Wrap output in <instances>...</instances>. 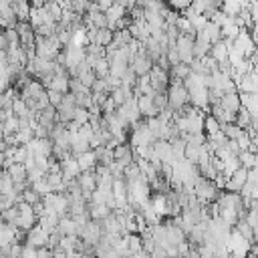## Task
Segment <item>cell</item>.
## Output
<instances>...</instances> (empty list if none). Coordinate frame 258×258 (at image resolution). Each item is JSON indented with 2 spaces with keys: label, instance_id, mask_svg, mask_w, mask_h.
Here are the masks:
<instances>
[{
  "label": "cell",
  "instance_id": "cell-1",
  "mask_svg": "<svg viewBox=\"0 0 258 258\" xmlns=\"http://www.w3.org/2000/svg\"><path fill=\"white\" fill-rule=\"evenodd\" d=\"M166 93H168V107H172L174 111L180 109L182 105L190 103V91L186 89L184 79L172 77V79H170V87H168Z\"/></svg>",
  "mask_w": 258,
  "mask_h": 258
},
{
  "label": "cell",
  "instance_id": "cell-2",
  "mask_svg": "<svg viewBox=\"0 0 258 258\" xmlns=\"http://www.w3.org/2000/svg\"><path fill=\"white\" fill-rule=\"evenodd\" d=\"M194 194L198 196V200L202 204H210V202H216L222 194V190H218V186L214 184V180L210 178H200L196 184H194Z\"/></svg>",
  "mask_w": 258,
  "mask_h": 258
},
{
  "label": "cell",
  "instance_id": "cell-3",
  "mask_svg": "<svg viewBox=\"0 0 258 258\" xmlns=\"http://www.w3.org/2000/svg\"><path fill=\"white\" fill-rule=\"evenodd\" d=\"M150 75V85L154 87V91H168L170 87V71L162 69L160 65L154 63L152 71L148 73Z\"/></svg>",
  "mask_w": 258,
  "mask_h": 258
},
{
  "label": "cell",
  "instance_id": "cell-4",
  "mask_svg": "<svg viewBox=\"0 0 258 258\" xmlns=\"http://www.w3.org/2000/svg\"><path fill=\"white\" fill-rule=\"evenodd\" d=\"M15 29H17V33H19V39H21V45H23V47H27V49L37 47V45H35L37 33H35V27H33L29 21H17Z\"/></svg>",
  "mask_w": 258,
  "mask_h": 258
},
{
  "label": "cell",
  "instance_id": "cell-5",
  "mask_svg": "<svg viewBox=\"0 0 258 258\" xmlns=\"http://www.w3.org/2000/svg\"><path fill=\"white\" fill-rule=\"evenodd\" d=\"M77 182H79V186H81V190H83V196H85L87 200H91V194L97 190V184H99L95 170H83V172H79Z\"/></svg>",
  "mask_w": 258,
  "mask_h": 258
},
{
  "label": "cell",
  "instance_id": "cell-6",
  "mask_svg": "<svg viewBox=\"0 0 258 258\" xmlns=\"http://www.w3.org/2000/svg\"><path fill=\"white\" fill-rule=\"evenodd\" d=\"M194 39L196 37H190V35H180L178 37L176 49H178V55H180L182 63H192V59H194Z\"/></svg>",
  "mask_w": 258,
  "mask_h": 258
},
{
  "label": "cell",
  "instance_id": "cell-7",
  "mask_svg": "<svg viewBox=\"0 0 258 258\" xmlns=\"http://www.w3.org/2000/svg\"><path fill=\"white\" fill-rule=\"evenodd\" d=\"M136 103H138V109H140V113H142L144 117H154V115L160 113L158 107H156L154 101H152V95L140 93V95H136Z\"/></svg>",
  "mask_w": 258,
  "mask_h": 258
},
{
  "label": "cell",
  "instance_id": "cell-8",
  "mask_svg": "<svg viewBox=\"0 0 258 258\" xmlns=\"http://www.w3.org/2000/svg\"><path fill=\"white\" fill-rule=\"evenodd\" d=\"M37 123H39V125L49 127L51 132H53V127H55V123H57V107L47 105L45 109L37 111Z\"/></svg>",
  "mask_w": 258,
  "mask_h": 258
},
{
  "label": "cell",
  "instance_id": "cell-9",
  "mask_svg": "<svg viewBox=\"0 0 258 258\" xmlns=\"http://www.w3.org/2000/svg\"><path fill=\"white\" fill-rule=\"evenodd\" d=\"M105 15H107V27L113 31V29H115V23H117L119 19H123V17L127 15V11H125V7H123L121 3H117V0H115V3L105 11Z\"/></svg>",
  "mask_w": 258,
  "mask_h": 258
},
{
  "label": "cell",
  "instance_id": "cell-10",
  "mask_svg": "<svg viewBox=\"0 0 258 258\" xmlns=\"http://www.w3.org/2000/svg\"><path fill=\"white\" fill-rule=\"evenodd\" d=\"M210 47L212 43L206 39L204 33H196V39H194V59H204L206 55H210Z\"/></svg>",
  "mask_w": 258,
  "mask_h": 258
},
{
  "label": "cell",
  "instance_id": "cell-11",
  "mask_svg": "<svg viewBox=\"0 0 258 258\" xmlns=\"http://www.w3.org/2000/svg\"><path fill=\"white\" fill-rule=\"evenodd\" d=\"M5 170L9 172V176L13 178V182H15V184H19V182H29V176H27V168H25V164L11 162Z\"/></svg>",
  "mask_w": 258,
  "mask_h": 258
},
{
  "label": "cell",
  "instance_id": "cell-12",
  "mask_svg": "<svg viewBox=\"0 0 258 258\" xmlns=\"http://www.w3.org/2000/svg\"><path fill=\"white\" fill-rule=\"evenodd\" d=\"M220 105H222L226 111L236 113V111L242 107V103H240V93H238V91H234V93H224L222 99H220Z\"/></svg>",
  "mask_w": 258,
  "mask_h": 258
},
{
  "label": "cell",
  "instance_id": "cell-13",
  "mask_svg": "<svg viewBox=\"0 0 258 258\" xmlns=\"http://www.w3.org/2000/svg\"><path fill=\"white\" fill-rule=\"evenodd\" d=\"M228 45H226V41L224 39H220V41H216V43H212V47H210V55L218 61V63H222V61H226L228 59Z\"/></svg>",
  "mask_w": 258,
  "mask_h": 258
},
{
  "label": "cell",
  "instance_id": "cell-14",
  "mask_svg": "<svg viewBox=\"0 0 258 258\" xmlns=\"http://www.w3.org/2000/svg\"><path fill=\"white\" fill-rule=\"evenodd\" d=\"M202 132L206 134V138H208V136H214V134H218V132H220V121H218L212 113H206V115H204Z\"/></svg>",
  "mask_w": 258,
  "mask_h": 258
},
{
  "label": "cell",
  "instance_id": "cell-15",
  "mask_svg": "<svg viewBox=\"0 0 258 258\" xmlns=\"http://www.w3.org/2000/svg\"><path fill=\"white\" fill-rule=\"evenodd\" d=\"M198 33H204V35H206V39H208L210 43H216V41H220V39H222V29H220L216 23H212V21H208V23H206V27H204L202 31H198Z\"/></svg>",
  "mask_w": 258,
  "mask_h": 258
},
{
  "label": "cell",
  "instance_id": "cell-16",
  "mask_svg": "<svg viewBox=\"0 0 258 258\" xmlns=\"http://www.w3.org/2000/svg\"><path fill=\"white\" fill-rule=\"evenodd\" d=\"M93 73H95V77L105 79V77L111 73V63H109V59H107V57H99L97 63L93 65Z\"/></svg>",
  "mask_w": 258,
  "mask_h": 258
},
{
  "label": "cell",
  "instance_id": "cell-17",
  "mask_svg": "<svg viewBox=\"0 0 258 258\" xmlns=\"http://www.w3.org/2000/svg\"><path fill=\"white\" fill-rule=\"evenodd\" d=\"M232 228H236L248 242H254V228L250 226V222L246 220V218H240V220H236V224L232 226Z\"/></svg>",
  "mask_w": 258,
  "mask_h": 258
},
{
  "label": "cell",
  "instance_id": "cell-18",
  "mask_svg": "<svg viewBox=\"0 0 258 258\" xmlns=\"http://www.w3.org/2000/svg\"><path fill=\"white\" fill-rule=\"evenodd\" d=\"M192 73V69H190V63H178V65H172L170 67V79L172 77H176V79H186L188 75Z\"/></svg>",
  "mask_w": 258,
  "mask_h": 258
},
{
  "label": "cell",
  "instance_id": "cell-19",
  "mask_svg": "<svg viewBox=\"0 0 258 258\" xmlns=\"http://www.w3.org/2000/svg\"><path fill=\"white\" fill-rule=\"evenodd\" d=\"M234 123L240 125L242 129L250 127V125H252V111L246 109V107H240V109L236 111V121H234Z\"/></svg>",
  "mask_w": 258,
  "mask_h": 258
},
{
  "label": "cell",
  "instance_id": "cell-20",
  "mask_svg": "<svg viewBox=\"0 0 258 258\" xmlns=\"http://www.w3.org/2000/svg\"><path fill=\"white\" fill-rule=\"evenodd\" d=\"M77 162H79V168H81V172H83V170H93V168H95V164H97L93 150H89V152H85V154L77 156Z\"/></svg>",
  "mask_w": 258,
  "mask_h": 258
},
{
  "label": "cell",
  "instance_id": "cell-21",
  "mask_svg": "<svg viewBox=\"0 0 258 258\" xmlns=\"http://www.w3.org/2000/svg\"><path fill=\"white\" fill-rule=\"evenodd\" d=\"M45 9H47V13L51 15V19H53L55 23L61 21V17H63V7H61L59 0H47V3H45Z\"/></svg>",
  "mask_w": 258,
  "mask_h": 258
},
{
  "label": "cell",
  "instance_id": "cell-22",
  "mask_svg": "<svg viewBox=\"0 0 258 258\" xmlns=\"http://www.w3.org/2000/svg\"><path fill=\"white\" fill-rule=\"evenodd\" d=\"M200 150H202V146H196V144H192V142H186V148H184V160H188V162H192V164H198Z\"/></svg>",
  "mask_w": 258,
  "mask_h": 258
},
{
  "label": "cell",
  "instance_id": "cell-23",
  "mask_svg": "<svg viewBox=\"0 0 258 258\" xmlns=\"http://www.w3.org/2000/svg\"><path fill=\"white\" fill-rule=\"evenodd\" d=\"M240 9H242V5L238 0H222V7H220V11L226 13L228 17H236L240 13Z\"/></svg>",
  "mask_w": 258,
  "mask_h": 258
},
{
  "label": "cell",
  "instance_id": "cell-24",
  "mask_svg": "<svg viewBox=\"0 0 258 258\" xmlns=\"http://www.w3.org/2000/svg\"><path fill=\"white\" fill-rule=\"evenodd\" d=\"M3 127H5V138H7V136H15V134L19 132V117H17L15 113L9 115L7 121L3 123Z\"/></svg>",
  "mask_w": 258,
  "mask_h": 258
},
{
  "label": "cell",
  "instance_id": "cell-25",
  "mask_svg": "<svg viewBox=\"0 0 258 258\" xmlns=\"http://www.w3.org/2000/svg\"><path fill=\"white\" fill-rule=\"evenodd\" d=\"M111 41H113V31L109 27H103V29L97 31V43L95 45L107 47V45H111Z\"/></svg>",
  "mask_w": 258,
  "mask_h": 258
},
{
  "label": "cell",
  "instance_id": "cell-26",
  "mask_svg": "<svg viewBox=\"0 0 258 258\" xmlns=\"http://www.w3.org/2000/svg\"><path fill=\"white\" fill-rule=\"evenodd\" d=\"M238 160H240V166H244L246 170H252V168H254V164H256V154H252V152L244 150V152H240V154H238Z\"/></svg>",
  "mask_w": 258,
  "mask_h": 258
},
{
  "label": "cell",
  "instance_id": "cell-27",
  "mask_svg": "<svg viewBox=\"0 0 258 258\" xmlns=\"http://www.w3.org/2000/svg\"><path fill=\"white\" fill-rule=\"evenodd\" d=\"M21 198H23L27 204H31V206H35L37 202H41V200H43V196H41V194H39V192H37L33 186H29V188H27V190L21 194Z\"/></svg>",
  "mask_w": 258,
  "mask_h": 258
},
{
  "label": "cell",
  "instance_id": "cell-28",
  "mask_svg": "<svg viewBox=\"0 0 258 258\" xmlns=\"http://www.w3.org/2000/svg\"><path fill=\"white\" fill-rule=\"evenodd\" d=\"M152 101L158 107V111H162V109L168 107V93L166 91H154L152 93Z\"/></svg>",
  "mask_w": 258,
  "mask_h": 258
},
{
  "label": "cell",
  "instance_id": "cell-29",
  "mask_svg": "<svg viewBox=\"0 0 258 258\" xmlns=\"http://www.w3.org/2000/svg\"><path fill=\"white\" fill-rule=\"evenodd\" d=\"M73 121H75V125H77V127H81V125L89 123V109H85V107H77V109H75V115H73Z\"/></svg>",
  "mask_w": 258,
  "mask_h": 258
},
{
  "label": "cell",
  "instance_id": "cell-30",
  "mask_svg": "<svg viewBox=\"0 0 258 258\" xmlns=\"http://www.w3.org/2000/svg\"><path fill=\"white\" fill-rule=\"evenodd\" d=\"M31 186H33L41 196H47V194H51V192H53V188L49 186V182H47V178H45V176H43V178H39V180H35Z\"/></svg>",
  "mask_w": 258,
  "mask_h": 258
},
{
  "label": "cell",
  "instance_id": "cell-31",
  "mask_svg": "<svg viewBox=\"0 0 258 258\" xmlns=\"http://www.w3.org/2000/svg\"><path fill=\"white\" fill-rule=\"evenodd\" d=\"M31 109L27 107V103L21 99V97H15V101H13V113L17 115V117H23V115H27Z\"/></svg>",
  "mask_w": 258,
  "mask_h": 258
},
{
  "label": "cell",
  "instance_id": "cell-32",
  "mask_svg": "<svg viewBox=\"0 0 258 258\" xmlns=\"http://www.w3.org/2000/svg\"><path fill=\"white\" fill-rule=\"evenodd\" d=\"M47 95H49V103H51L53 107H59V105H61V101H63V95H65V93L55 91V89H47Z\"/></svg>",
  "mask_w": 258,
  "mask_h": 258
},
{
  "label": "cell",
  "instance_id": "cell-33",
  "mask_svg": "<svg viewBox=\"0 0 258 258\" xmlns=\"http://www.w3.org/2000/svg\"><path fill=\"white\" fill-rule=\"evenodd\" d=\"M115 109H117V103H115V101H113V97L109 95V97L105 99V103L101 105V111H103V113H113Z\"/></svg>",
  "mask_w": 258,
  "mask_h": 258
},
{
  "label": "cell",
  "instance_id": "cell-34",
  "mask_svg": "<svg viewBox=\"0 0 258 258\" xmlns=\"http://www.w3.org/2000/svg\"><path fill=\"white\" fill-rule=\"evenodd\" d=\"M95 3L99 5V9H101V11H107V9L115 3V0H95Z\"/></svg>",
  "mask_w": 258,
  "mask_h": 258
},
{
  "label": "cell",
  "instance_id": "cell-35",
  "mask_svg": "<svg viewBox=\"0 0 258 258\" xmlns=\"http://www.w3.org/2000/svg\"><path fill=\"white\" fill-rule=\"evenodd\" d=\"M29 3H31V7H33V9H43L47 0H29Z\"/></svg>",
  "mask_w": 258,
  "mask_h": 258
}]
</instances>
